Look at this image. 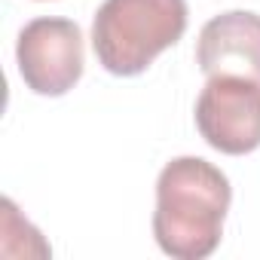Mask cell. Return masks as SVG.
<instances>
[{"label": "cell", "instance_id": "cell-1", "mask_svg": "<svg viewBox=\"0 0 260 260\" xmlns=\"http://www.w3.org/2000/svg\"><path fill=\"white\" fill-rule=\"evenodd\" d=\"M233 202L226 175L202 156H178L156 178L153 239L175 260H205L217 251Z\"/></svg>", "mask_w": 260, "mask_h": 260}, {"label": "cell", "instance_id": "cell-3", "mask_svg": "<svg viewBox=\"0 0 260 260\" xmlns=\"http://www.w3.org/2000/svg\"><path fill=\"white\" fill-rule=\"evenodd\" d=\"M16 61L25 86L34 95L58 98L83 77V31L71 19H31L19 31Z\"/></svg>", "mask_w": 260, "mask_h": 260}, {"label": "cell", "instance_id": "cell-5", "mask_svg": "<svg viewBox=\"0 0 260 260\" xmlns=\"http://www.w3.org/2000/svg\"><path fill=\"white\" fill-rule=\"evenodd\" d=\"M196 64L205 77H248L260 83V16L233 10L208 19L199 31Z\"/></svg>", "mask_w": 260, "mask_h": 260}, {"label": "cell", "instance_id": "cell-2", "mask_svg": "<svg viewBox=\"0 0 260 260\" xmlns=\"http://www.w3.org/2000/svg\"><path fill=\"white\" fill-rule=\"evenodd\" d=\"M187 0H104L92 22V49L113 77L144 74L187 31Z\"/></svg>", "mask_w": 260, "mask_h": 260}, {"label": "cell", "instance_id": "cell-4", "mask_svg": "<svg viewBox=\"0 0 260 260\" xmlns=\"http://www.w3.org/2000/svg\"><path fill=\"white\" fill-rule=\"evenodd\" d=\"M196 128L208 147L245 156L260 147V83L248 77H208L196 98Z\"/></svg>", "mask_w": 260, "mask_h": 260}]
</instances>
